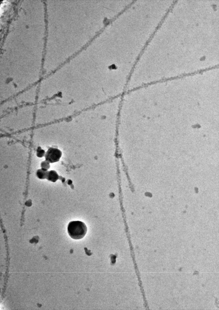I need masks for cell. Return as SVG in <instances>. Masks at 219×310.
Wrapping results in <instances>:
<instances>
[{
  "label": "cell",
  "mask_w": 219,
  "mask_h": 310,
  "mask_svg": "<svg viewBox=\"0 0 219 310\" xmlns=\"http://www.w3.org/2000/svg\"><path fill=\"white\" fill-rule=\"evenodd\" d=\"M62 152L57 148H50L45 154V160L50 163L57 162L62 156Z\"/></svg>",
  "instance_id": "7a4b0ae2"
},
{
  "label": "cell",
  "mask_w": 219,
  "mask_h": 310,
  "mask_svg": "<svg viewBox=\"0 0 219 310\" xmlns=\"http://www.w3.org/2000/svg\"><path fill=\"white\" fill-rule=\"evenodd\" d=\"M59 176L56 171L51 170L48 172L46 179L48 180L55 183L59 179Z\"/></svg>",
  "instance_id": "3957f363"
},
{
  "label": "cell",
  "mask_w": 219,
  "mask_h": 310,
  "mask_svg": "<svg viewBox=\"0 0 219 310\" xmlns=\"http://www.w3.org/2000/svg\"><path fill=\"white\" fill-rule=\"evenodd\" d=\"M45 151L41 149L40 147L38 148L37 150V156L38 157L41 158L45 155Z\"/></svg>",
  "instance_id": "5b68a950"
},
{
  "label": "cell",
  "mask_w": 219,
  "mask_h": 310,
  "mask_svg": "<svg viewBox=\"0 0 219 310\" xmlns=\"http://www.w3.org/2000/svg\"><path fill=\"white\" fill-rule=\"evenodd\" d=\"M41 168L48 170L50 167V163L46 161L43 162L41 164Z\"/></svg>",
  "instance_id": "8992f818"
},
{
  "label": "cell",
  "mask_w": 219,
  "mask_h": 310,
  "mask_svg": "<svg viewBox=\"0 0 219 310\" xmlns=\"http://www.w3.org/2000/svg\"><path fill=\"white\" fill-rule=\"evenodd\" d=\"M67 231L69 236L74 240L83 238L86 234L87 228L83 222L79 221H71L69 223Z\"/></svg>",
  "instance_id": "6da1fadb"
},
{
  "label": "cell",
  "mask_w": 219,
  "mask_h": 310,
  "mask_svg": "<svg viewBox=\"0 0 219 310\" xmlns=\"http://www.w3.org/2000/svg\"><path fill=\"white\" fill-rule=\"evenodd\" d=\"M48 172V170L41 168L37 170L36 174L39 178L43 180L46 179Z\"/></svg>",
  "instance_id": "277c9868"
},
{
  "label": "cell",
  "mask_w": 219,
  "mask_h": 310,
  "mask_svg": "<svg viewBox=\"0 0 219 310\" xmlns=\"http://www.w3.org/2000/svg\"><path fill=\"white\" fill-rule=\"evenodd\" d=\"M8 2L7 1H3L1 5V15L3 12V10L4 9H5V7L6 6V5L7 4Z\"/></svg>",
  "instance_id": "52a82bcc"
}]
</instances>
